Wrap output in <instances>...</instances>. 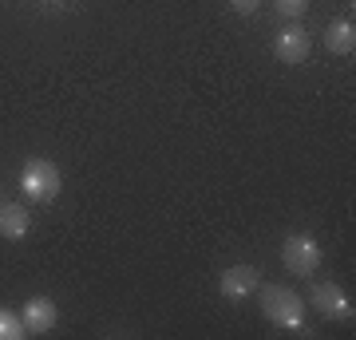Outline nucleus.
I'll return each mask as SVG.
<instances>
[{"mask_svg":"<svg viewBox=\"0 0 356 340\" xmlns=\"http://www.w3.org/2000/svg\"><path fill=\"white\" fill-rule=\"evenodd\" d=\"M257 289H261V313H266L269 325L277 328L305 325V301L293 289H285V285H257Z\"/></svg>","mask_w":356,"mask_h":340,"instance_id":"1","label":"nucleus"},{"mask_svg":"<svg viewBox=\"0 0 356 340\" xmlns=\"http://www.w3.org/2000/svg\"><path fill=\"white\" fill-rule=\"evenodd\" d=\"M64 186V175H60V166L48 163V159H32V163L20 170V194L32 202H51Z\"/></svg>","mask_w":356,"mask_h":340,"instance_id":"2","label":"nucleus"},{"mask_svg":"<svg viewBox=\"0 0 356 340\" xmlns=\"http://www.w3.org/2000/svg\"><path fill=\"white\" fill-rule=\"evenodd\" d=\"M281 261L289 269L293 277H313L321 265V245L317 238H309V234H289L285 245H281Z\"/></svg>","mask_w":356,"mask_h":340,"instance_id":"3","label":"nucleus"},{"mask_svg":"<svg viewBox=\"0 0 356 340\" xmlns=\"http://www.w3.org/2000/svg\"><path fill=\"white\" fill-rule=\"evenodd\" d=\"M309 301H313V309H317L321 316H329V321H353L356 316L353 301L344 297V289L337 285V281H321V285H313Z\"/></svg>","mask_w":356,"mask_h":340,"instance_id":"4","label":"nucleus"},{"mask_svg":"<svg viewBox=\"0 0 356 340\" xmlns=\"http://www.w3.org/2000/svg\"><path fill=\"white\" fill-rule=\"evenodd\" d=\"M309 51H313V40H309V32L301 24H285L273 36V56L281 63H305Z\"/></svg>","mask_w":356,"mask_h":340,"instance_id":"5","label":"nucleus"},{"mask_svg":"<svg viewBox=\"0 0 356 340\" xmlns=\"http://www.w3.org/2000/svg\"><path fill=\"white\" fill-rule=\"evenodd\" d=\"M257 285H261V273H257L254 265H229L226 273L218 277V293H222L226 301H245V297H254Z\"/></svg>","mask_w":356,"mask_h":340,"instance_id":"6","label":"nucleus"},{"mask_svg":"<svg viewBox=\"0 0 356 340\" xmlns=\"http://www.w3.org/2000/svg\"><path fill=\"white\" fill-rule=\"evenodd\" d=\"M20 321H24V328L32 337H40V332H51V328H56L60 309H56L51 297H28V305L20 309Z\"/></svg>","mask_w":356,"mask_h":340,"instance_id":"7","label":"nucleus"},{"mask_svg":"<svg viewBox=\"0 0 356 340\" xmlns=\"http://www.w3.org/2000/svg\"><path fill=\"white\" fill-rule=\"evenodd\" d=\"M28 229H32V214H28L20 202L0 206V238L20 241V238H28Z\"/></svg>","mask_w":356,"mask_h":340,"instance_id":"8","label":"nucleus"},{"mask_svg":"<svg viewBox=\"0 0 356 340\" xmlns=\"http://www.w3.org/2000/svg\"><path fill=\"white\" fill-rule=\"evenodd\" d=\"M325 48H329L332 56H353L356 51V24L353 20H332V24L325 28Z\"/></svg>","mask_w":356,"mask_h":340,"instance_id":"9","label":"nucleus"},{"mask_svg":"<svg viewBox=\"0 0 356 340\" xmlns=\"http://www.w3.org/2000/svg\"><path fill=\"white\" fill-rule=\"evenodd\" d=\"M28 328L24 321H20V313H13V309H0V340H20Z\"/></svg>","mask_w":356,"mask_h":340,"instance_id":"10","label":"nucleus"},{"mask_svg":"<svg viewBox=\"0 0 356 340\" xmlns=\"http://www.w3.org/2000/svg\"><path fill=\"white\" fill-rule=\"evenodd\" d=\"M273 8H277L281 20H297V16H305L309 0H273Z\"/></svg>","mask_w":356,"mask_h":340,"instance_id":"11","label":"nucleus"},{"mask_svg":"<svg viewBox=\"0 0 356 340\" xmlns=\"http://www.w3.org/2000/svg\"><path fill=\"white\" fill-rule=\"evenodd\" d=\"M229 4H234V13H242V16H254L261 8V0H229Z\"/></svg>","mask_w":356,"mask_h":340,"instance_id":"12","label":"nucleus"}]
</instances>
